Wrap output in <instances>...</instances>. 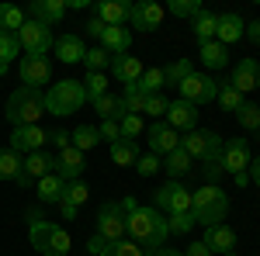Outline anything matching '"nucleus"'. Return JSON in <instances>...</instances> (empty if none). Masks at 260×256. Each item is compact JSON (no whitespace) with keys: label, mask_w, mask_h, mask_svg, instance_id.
Returning <instances> with one entry per match:
<instances>
[{"label":"nucleus","mask_w":260,"mask_h":256,"mask_svg":"<svg viewBox=\"0 0 260 256\" xmlns=\"http://www.w3.org/2000/svg\"><path fill=\"white\" fill-rule=\"evenodd\" d=\"M136 208H139V201H136V197H121V211H125V215H128V211H136Z\"/></svg>","instance_id":"nucleus-60"},{"label":"nucleus","mask_w":260,"mask_h":256,"mask_svg":"<svg viewBox=\"0 0 260 256\" xmlns=\"http://www.w3.org/2000/svg\"><path fill=\"white\" fill-rule=\"evenodd\" d=\"M163 73H167V87H180L184 80L194 73V62H191V59H177V62H170Z\"/></svg>","instance_id":"nucleus-39"},{"label":"nucleus","mask_w":260,"mask_h":256,"mask_svg":"<svg viewBox=\"0 0 260 256\" xmlns=\"http://www.w3.org/2000/svg\"><path fill=\"white\" fill-rule=\"evenodd\" d=\"M136 159H139V145H136V142L118 138V142L111 145V163H115V166H136Z\"/></svg>","instance_id":"nucleus-34"},{"label":"nucleus","mask_w":260,"mask_h":256,"mask_svg":"<svg viewBox=\"0 0 260 256\" xmlns=\"http://www.w3.org/2000/svg\"><path fill=\"white\" fill-rule=\"evenodd\" d=\"M146 97H149V94L142 90L139 83H128V87H125V94H121L125 111H128V115H142V111H146Z\"/></svg>","instance_id":"nucleus-35"},{"label":"nucleus","mask_w":260,"mask_h":256,"mask_svg":"<svg viewBox=\"0 0 260 256\" xmlns=\"http://www.w3.org/2000/svg\"><path fill=\"white\" fill-rule=\"evenodd\" d=\"M118 125H121V138L136 142V138H139V132H142V115H125Z\"/></svg>","instance_id":"nucleus-48"},{"label":"nucleus","mask_w":260,"mask_h":256,"mask_svg":"<svg viewBox=\"0 0 260 256\" xmlns=\"http://www.w3.org/2000/svg\"><path fill=\"white\" fill-rule=\"evenodd\" d=\"M111 77L118 80V83H139V77H142V62H139V56H111Z\"/></svg>","instance_id":"nucleus-23"},{"label":"nucleus","mask_w":260,"mask_h":256,"mask_svg":"<svg viewBox=\"0 0 260 256\" xmlns=\"http://www.w3.org/2000/svg\"><path fill=\"white\" fill-rule=\"evenodd\" d=\"M201 242L215 256H236V232H233L229 225H208Z\"/></svg>","instance_id":"nucleus-20"},{"label":"nucleus","mask_w":260,"mask_h":256,"mask_svg":"<svg viewBox=\"0 0 260 256\" xmlns=\"http://www.w3.org/2000/svg\"><path fill=\"white\" fill-rule=\"evenodd\" d=\"M153 256H184V253H180V249H167V246H163V249H156Z\"/></svg>","instance_id":"nucleus-62"},{"label":"nucleus","mask_w":260,"mask_h":256,"mask_svg":"<svg viewBox=\"0 0 260 256\" xmlns=\"http://www.w3.org/2000/svg\"><path fill=\"white\" fill-rule=\"evenodd\" d=\"M98 236L108 239V242H121V239L128 236L121 201H104V204L98 208Z\"/></svg>","instance_id":"nucleus-6"},{"label":"nucleus","mask_w":260,"mask_h":256,"mask_svg":"<svg viewBox=\"0 0 260 256\" xmlns=\"http://www.w3.org/2000/svg\"><path fill=\"white\" fill-rule=\"evenodd\" d=\"M77 211H80V208H73V204H66V201H59V215L66 218V222H73V218H77Z\"/></svg>","instance_id":"nucleus-58"},{"label":"nucleus","mask_w":260,"mask_h":256,"mask_svg":"<svg viewBox=\"0 0 260 256\" xmlns=\"http://www.w3.org/2000/svg\"><path fill=\"white\" fill-rule=\"evenodd\" d=\"M80 83H83L87 100H98V97H104V94H108V77H104V73H87Z\"/></svg>","instance_id":"nucleus-41"},{"label":"nucleus","mask_w":260,"mask_h":256,"mask_svg":"<svg viewBox=\"0 0 260 256\" xmlns=\"http://www.w3.org/2000/svg\"><path fill=\"white\" fill-rule=\"evenodd\" d=\"M198 56L208 69H225L229 66V49L222 42H205V45H198Z\"/></svg>","instance_id":"nucleus-29"},{"label":"nucleus","mask_w":260,"mask_h":256,"mask_svg":"<svg viewBox=\"0 0 260 256\" xmlns=\"http://www.w3.org/2000/svg\"><path fill=\"white\" fill-rule=\"evenodd\" d=\"M18 42H21V52H28V56H45L52 45H56V35H52V28H45L39 21H24L18 31Z\"/></svg>","instance_id":"nucleus-9"},{"label":"nucleus","mask_w":260,"mask_h":256,"mask_svg":"<svg viewBox=\"0 0 260 256\" xmlns=\"http://www.w3.org/2000/svg\"><path fill=\"white\" fill-rule=\"evenodd\" d=\"M167 107H170V100H167V97H160V94H149V97H146V111H142V115L160 118V115H167Z\"/></svg>","instance_id":"nucleus-50"},{"label":"nucleus","mask_w":260,"mask_h":256,"mask_svg":"<svg viewBox=\"0 0 260 256\" xmlns=\"http://www.w3.org/2000/svg\"><path fill=\"white\" fill-rule=\"evenodd\" d=\"M56 173V153H31V156L21 159V173H18V187H28V184H39L42 177Z\"/></svg>","instance_id":"nucleus-10"},{"label":"nucleus","mask_w":260,"mask_h":256,"mask_svg":"<svg viewBox=\"0 0 260 256\" xmlns=\"http://www.w3.org/2000/svg\"><path fill=\"white\" fill-rule=\"evenodd\" d=\"M215 94H219V80H212L208 73H191L180 83V100H191L194 107L215 100Z\"/></svg>","instance_id":"nucleus-11"},{"label":"nucleus","mask_w":260,"mask_h":256,"mask_svg":"<svg viewBox=\"0 0 260 256\" xmlns=\"http://www.w3.org/2000/svg\"><path fill=\"white\" fill-rule=\"evenodd\" d=\"M167 11H170L174 18H191V21H194L205 7H201L198 0H167Z\"/></svg>","instance_id":"nucleus-44"},{"label":"nucleus","mask_w":260,"mask_h":256,"mask_svg":"<svg viewBox=\"0 0 260 256\" xmlns=\"http://www.w3.org/2000/svg\"><path fill=\"white\" fill-rule=\"evenodd\" d=\"M90 104H94V111L101 115V121H121L128 115V111H125V100L115 97V94H104V97L90 100Z\"/></svg>","instance_id":"nucleus-28"},{"label":"nucleus","mask_w":260,"mask_h":256,"mask_svg":"<svg viewBox=\"0 0 260 256\" xmlns=\"http://www.w3.org/2000/svg\"><path fill=\"white\" fill-rule=\"evenodd\" d=\"M87 194H90V191H87V184H83V180H73V184H66L62 201H66V204H73V208H80L83 201H87Z\"/></svg>","instance_id":"nucleus-47"},{"label":"nucleus","mask_w":260,"mask_h":256,"mask_svg":"<svg viewBox=\"0 0 260 256\" xmlns=\"http://www.w3.org/2000/svg\"><path fill=\"white\" fill-rule=\"evenodd\" d=\"M201 163H205V166H201V177H205V184H219L222 173H225V170H222L219 153H215V156H208V159H201Z\"/></svg>","instance_id":"nucleus-46"},{"label":"nucleus","mask_w":260,"mask_h":256,"mask_svg":"<svg viewBox=\"0 0 260 256\" xmlns=\"http://www.w3.org/2000/svg\"><path fill=\"white\" fill-rule=\"evenodd\" d=\"M101 256H146V253H142V249L136 246V242H132V239H128V242L121 239V242H111V246H108V249H104Z\"/></svg>","instance_id":"nucleus-49"},{"label":"nucleus","mask_w":260,"mask_h":256,"mask_svg":"<svg viewBox=\"0 0 260 256\" xmlns=\"http://www.w3.org/2000/svg\"><path fill=\"white\" fill-rule=\"evenodd\" d=\"M83 66H87V73H104V69L111 66V56H108L101 45H94V49H87V56H83Z\"/></svg>","instance_id":"nucleus-43"},{"label":"nucleus","mask_w":260,"mask_h":256,"mask_svg":"<svg viewBox=\"0 0 260 256\" xmlns=\"http://www.w3.org/2000/svg\"><path fill=\"white\" fill-rule=\"evenodd\" d=\"M24 14H28V21H39L45 28H52L66 18V0H31Z\"/></svg>","instance_id":"nucleus-17"},{"label":"nucleus","mask_w":260,"mask_h":256,"mask_svg":"<svg viewBox=\"0 0 260 256\" xmlns=\"http://www.w3.org/2000/svg\"><path fill=\"white\" fill-rule=\"evenodd\" d=\"M104 28H108V24H104V21L90 18V21H87V28H83V31H87V35H90V39H98V42H101V35H104Z\"/></svg>","instance_id":"nucleus-55"},{"label":"nucleus","mask_w":260,"mask_h":256,"mask_svg":"<svg viewBox=\"0 0 260 256\" xmlns=\"http://www.w3.org/2000/svg\"><path fill=\"white\" fill-rule=\"evenodd\" d=\"M184 256H215V253H212V249H208V246L198 239V242H191V246L184 249Z\"/></svg>","instance_id":"nucleus-56"},{"label":"nucleus","mask_w":260,"mask_h":256,"mask_svg":"<svg viewBox=\"0 0 260 256\" xmlns=\"http://www.w3.org/2000/svg\"><path fill=\"white\" fill-rule=\"evenodd\" d=\"M243 31H246V21H243L240 14H219V18H215V42H222V45L240 42Z\"/></svg>","instance_id":"nucleus-24"},{"label":"nucleus","mask_w":260,"mask_h":256,"mask_svg":"<svg viewBox=\"0 0 260 256\" xmlns=\"http://www.w3.org/2000/svg\"><path fill=\"white\" fill-rule=\"evenodd\" d=\"M45 128L42 125H21L11 132V149L18 153V156H31V153H39L42 145H45Z\"/></svg>","instance_id":"nucleus-13"},{"label":"nucleus","mask_w":260,"mask_h":256,"mask_svg":"<svg viewBox=\"0 0 260 256\" xmlns=\"http://www.w3.org/2000/svg\"><path fill=\"white\" fill-rule=\"evenodd\" d=\"M246 173H250V180H253V184L260 187V156H257V159H250V170H246Z\"/></svg>","instance_id":"nucleus-59"},{"label":"nucleus","mask_w":260,"mask_h":256,"mask_svg":"<svg viewBox=\"0 0 260 256\" xmlns=\"http://www.w3.org/2000/svg\"><path fill=\"white\" fill-rule=\"evenodd\" d=\"M21 159L14 149H0V180H18L21 173Z\"/></svg>","instance_id":"nucleus-38"},{"label":"nucleus","mask_w":260,"mask_h":256,"mask_svg":"<svg viewBox=\"0 0 260 256\" xmlns=\"http://www.w3.org/2000/svg\"><path fill=\"white\" fill-rule=\"evenodd\" d=\"M83 104H87V94H83L80 80H56V83L45 90V115L70 118V115L80 111Z\"/></svg>","instance_id":"nucleus-4"},{"label":"nucleus","mask_w":260,"mask_h":256,"mask_svg":"<svg viewBox=\"0 0 260 256\" xmlns=\"http://www.w3.org/2000/svg\"><path fill=\"white\" fill-rule=\"evenodd\" d=\"M45 142H52L56 145V153H62V149H70L73 142H70V132H62V128H52L49 135H45Z\"/></svg>","instance_id":"nucleus-53"},{"label":"nucleus","mask_w":260,"mask_h":256,"mask_svg":"<svg viewBox=\"0 0 260 256\" xmlns=\"http://www.w3.org/2000/svg\"><path fill=\"white\" fill-rule=\"evenodd\" d=\"M225 83H229V87H236L243 97H246L250 90H257V87H260V62L250 59V56H246V59H240L236 66H233V73H229V80H225Z\"/></svg>","instance_id":"nucleus-15"},{"label":"nucleus","mask_w":260,"mask_h":256,"mask_svg":"<svg viewBox=\"0 0 260 256\" xmlns=\"http://www.w3.org/2000/svg\"><path fill=\"white\" fill-rule=\"evenodd\" d=\"M128 24H132V28H139V31H156V28L163 24V7H160V4H153V0L132 4Z\"/></svg>","instance_id":"nucleus-19"},{"label":"nucleus","mask_w":260,"mask_h":256,"mask_svg":"<svg viewBox=\"0 0 260 256\" xmlns=\"http://www.w3.org/2000/svg\"><path fill=\"white\" fill-rule=\"evenodd\" d=\"M101 49H104L108 56H125V52L132 49V31H128V28H104Z\"/></svg>","instance_id":"nucleus-26"},{"label":"nucleus","mask_w":260,"mask_h":256,"mask_svg":"<svg viewBox=\"0 0 260 256\" xmlns=\"http://www.w3.org/2000/svg\"><path fill=\"white\" fill-rule=\"evenodd\" d=\"M215 100H219L222 111H233V115H236V107H240L246 97H243L236 87H229V83H219V94H215Z\"/></svg>","instance_id":"nucleus-42"},{"label":"nucleus","mask_w":260,"mask_h":256,"mask_svg":"<svg viewBox=\"0 0 260 256\" xmlns=\"http://www.w3.org/2000/svg\"><path fill=\"white\" fill-rule=\"evenodd\" d=\"M83 170H87V159H83L80 149H62V153H56V173H59L66 184H73V180L83 177Z\"/></svg>","instance_id":"nucleus-22"},{"label":"nucleus","mask_w":260,"mask_h":256,"mask_svg":"<svg viewBox=\"0 0 260 256\" xmlns=\"http://www.w3.org/2000/svg\"><path fill=\"white\" fill-rule=\"evenodd\" d=\"M56 59L66 62V66H73V62H83V56H87V45H83L80 35H62V39H56Z\"/></svg>","instance_id":"nucleus-25"},{"label":"nucleus","mask_w":260,"mask_h":256,"mask_svg":"<svg viewBox=\"0 0 260 256\" xmlns=\"http://www.w3.org/2000/svg\"><path fill=\"white\" fill-rule=\"evenodd\" d=\"M128 14H132V4L128 0H98V7H94V18L104 21L108 28H125L128 24Z\"/></svg>","instance_id":"nucleus-18"},{"label":"nucleus","mask_w":260,"mask_h":256,"mask_svg":"<svg viewBox=\"0 0 260 256\" xmlns=\"http://www.w3.org/2000/svg\"><path fill=\"white\" fill-rule=\"evenodd\" d=\"M167 125H170L174 132H191V128H198V107H194L191 100H170V107H167Z\"/></svg>","instance_id":"nucleus-21"},{"label":"nucleus","mask_w":260,"mask_h":256,"mask_svg":"<svg viewBox=\"0 0 260 256\" xmlns=\"http://www.w3.org/2000/svg\"><path fill=\"white\" fill-rule=\"evenodd\" d=\"M21 56V42L18 35H11V31H0V77L11 69V62Z\"/></svg>","instance_id":"nucleus-31"},{"label":"nucleus","mask_w":260,"mask_h":256,"mask_svg":"<svg viewBox=\"0 0 260 256\" xmlns=\"http://www.w3.org/2000/svg\"><path fill=\"white\" fill-rule=\"evenodd\" d=\"M90 0H66V11H83Z\"/></svg>","instance_id":"nucleus-61"},{"label":"nucleus","mask_w":260,"mask_h":256,"mask_svg":"<svg viewBox=\"0 0 260 256\" xmlns=\"http://www.w3.org/2000/svg\"><path fill=\"white\" fill-rule=\"evenodd\" d=\"M191 215L198 225H222L229 215V194L222 191L219 184H205L198 191H191Z\"/></svg>","instance_id":"nucleus-2"},{"label":"nucleus","mask_w":260,"mask_h":256,"mask_svg":"<svg viewBox=\"0 0 260 256\" xmlns=\"http://www.w3.org/2000/svg\"><path fill=\"white\" fill-rule=\"evenodd\" d=\"M98 132H101V142H111V145H115V142L121 138V125L118 121H101Z\"/></svg>","instance_id":"nucleus-52"},{"label":"nucleus","mask_w":260,"mask_h":256,"mask_svg":"<svg viewBox=\"0 0 260 256\" xmlns=\"http://www.w3.org/2000/svg\"><path fill=\"white\" fill-rule=\"evenodd\" d=\"M70 142H73V149H80V153H87V149H94L101 142V132L94 128V125H80L73 135H70Z\"/></svg>","instance_id":"nucleus-36"},{"label":"nucleus","mask_w":260,"mask_h":256,"mask_svg":"<svg viewBox=\"0 0 260 256\" xmlns=\"http://www.w3.org/2000/svg\"><path fill=\"white\" fill-rule=\"evenodd\" d=\"M28 239H31V246H35L42 256H66L70 249H73L66 229H59L56 222H45V218H39V215H31Z\"/></svg>","instance_id":"nucleus-5"},{"label":"nucleus","mask_w":260,"mask_h":256,"mask_svg":"<svg viewBox=\"0 0 260 256\" xmlns=\"http://www.w3.org/2000/svg\"><path fill=\"white\" fill-rule=\"evenodd\" d=\"M198 222L191 211H180V215H167V229H170V236H187L191 229H194Z\"/></svg>","instance_id":"nucleus-45"},{"label":"nucleus","mask_w":260,"mask_h":256,"mask_svg":"<svg viewBox=\"0 0 260 256\" xmlns=\"http://www.w3.org/2000/svg\"><path fill=\"white\" fill-rule=\"evenodd\" d=\"M24 21H28V14L21 11L18 4H0V31H11V35H18Z\"/></svg>","instance_id":"nucleus-32"},{"label":"nucleus","mask_w":260,"mask_h":256,"mask_svg":"<svg viewBox=\"0 0 260 256\" xmlns=\"http://www.w3.org/2000/svg\"><path fill=\"white\" fill-rule=\"evenodd\" d=\"M35 191H39V201L42 204H59L62 194H66V180L59 173H49V177H42L35 184Z\"/></svg>","instance_id":"nucleus-27"},{"label":"nucleus","mask_w":260,"mask_h":256,"mask_svg":"<svg viewBox=\"0 0 260 256\" xmlns=\"http://www.w3.org/2000/svg\"><path fill=\"white\" fill-rule=\"evenodd\" d=\"M42 115H45V94L42 90H31V87H18L7 97V107H4V118L11 121L14 128H21V125H39Z\"/></svg>","instance_id":"nucleus-3"},{"label":"nucleus","mask_w":260,"mask_h":256,"mask_svg":"<svg viewBox=\"0 0 260 256\" xmlns=\"http://www.w3.org/2000/svg\"><path fill=\"white\" fill-rule=\"evenodd\" d=\"M125 225H128L132 242H136L146 256H153L156 249L167 246V236H170V229H167V215H160L156 208H142V204H139L136 211L125 215Z\"/></svg>","instance_id":"nucleus-1"},{"label":"nucleus","mask_w":260,"mask_h":256,"mask_svg":"<svg viewBox=\"0 0 260 256\" xmlns=\"http://www.w3.org/2000/svg\"><path fill=\"white\" fill-rule=\"evenodd\" d=\"M180 149L191 159H208L215 153H222V138L212 128H191V132L180 135Z\"/></svg>","instance_id":"nucleus-8"},{"label":"nucleus","mask_w":260,"mask_h":256,"mask_svg":"<svg viewBox=\"0 0 260 256\" xmlns=\"http://www.w3.org/2000/svg\"><path fill=\"white\" fill-rule=\"evenodd\" d=\"M146 142H149V153L153 156H167V153H174L180 149V135L167 125V121H156V125H149V132H146Z\"/></svg>","instance_id":"nucleus-16"},{"label":"nucleus","mask_w":260,"mask_h":256,"mask_svg":"<svg viewBox=\"0 0 260 256\" xmlns=\"http://www.w3.org/2000/svg\"><path fill=\"white\" fill-rule=\"evenodd\" d=\"M236 121H240L246 132H260V107L253 100H243L240 107H236Z\"/></svg>","instance_id":"nucleus-37"},{"label":"nucleus","mask_w":260,"mask_h":256,"mask_svg":"<svg viewBox=\"0 0 260 256\" xmlns=\"http://www.w3.org/2000/svg\"><path fill=\"white\" fill-rule=\"evenodd\" d=\"M215 18H219V14L201 11L198 18L191 21V28H194V42H198V45H205V42H215Z\"/></svg>","instance_id":"nucleus-33"},{"label":"nucleus","mask_w":260,"mask_h":256,"mask_svg":"<svg viewBox=\"0 0 260 256\" xmlns=\"http://www.w3.org/2000/svg\"><path fill=\"white\" fill-rule=\"evenodd\" d=\"M160 166H163V170H167L174 180H177V177H184L187 170H194V159L187 156L184 149H174V153H167V156L160 159Z\"/></svg>","instance_id":"nucleus-30"},{"label":"nucleus","mask_w":260,"mask_h":256,"mask_svg":"<svg viewBox=\"0 0 260 256\" xmlns=\"http://www.w3.org/2000/svg\"><path fill=\"white\" fill-rule=\"evenodd\" d=\"M108 246H111V242H108V239H101L98 232H94V236L87 239V253H94V256H101L104 249H108Z\"/></svg>","instance_id":"nucleus-54"},{"label":"nucleus","mask_w":260,"mask_h":256,"mask_svg":"<svg viewBox=\"0 0 260 256\" xmlns=\"http://www.w3.org/2000/svg\"><path fill=\"white\" fill-rule=\"evenodd\" d=\"M136 170H139V177H153V173L160 170V156H153V153L139 156L136 159Z\"/></svg>","instance_id":"nucleus-51"},{"label":"nucleus","mask_w":260,"mask_h":256,"mask_svg":"<svg viewBox=\"0 0 260 256\" xmlns=\"http://www.w3.org/2000/svg\"><path fill=\"white\" fill-rule=\"evenodd\" d=\"M243 39H250V42H257V45H260V18L246 24V31H243Z\"/></svg>","instance_id":"nucleus-57"},{"label":"nucleus","mask_w":260,"mask_h":256,"mask_svg":"<svg viewBox=\"0 0 260 256\" xmlns=\"http://www.w3.org/2000/svg\"><path fill=\"white\" fill-rule=\"evenodd\" d=\"M233 180H236V187H246V184H250V173H236Z\"/></svg>","instance_id":"nucleus-63"},{"label":"nucleus","mask_w":260,"mask_h":256,"mask_svg":"<svg viewBox=\"0 0 260 256\" xmlns=\"http://www.w3.org/2000/svg\"><path fill=\"white\" fill-rule=\"evenodd\" d=\"M219 159H222V170H225V173H233V177L250 170V149H246V142H243V138H229V142H222Z\"/></svg>","instance_id":"nucleus-14"},{"label":"nucleus","mask_w":260,"mask_h":256,"mask_svg":"<svg viewBox=\"0 0 260 256\" xmlns=\"http://www.w3.org/2000/svg\"><path fill=\"white\" fill-rule=\"evenodd\" d=\"M153 208L160 215H180V211H191V191L177 184V180H167L160 191L153 194Z\"/></svg>","instance_id":"nucleus-7"},{"label":"nucleus","mask_w":260,"mask_h":256,"mask_svg":"<svg viewBox=\"0 0 260 256\" xmlns=\"http://www.w3.org/2000/svg\"><path fill=\"white\" fill-rule=\"evenodd\" d=\"M18 73L24 87L42 90V83H52V62H49V56H21Z\"/></svg>","instance_id":"nucleus-12"},{"label":"nucleus","mask_w":260,"mask_h":256,"mask_svg":"<svg viewBox=\"0 0 260 256\" xmlns=\"http://www.w3.org/2000/svg\"><path fill=\"white\" fill-rule=\"evenodd\" d=\"M139 87L146 90V94H160L163 87H167V73H163V66H153V69H142Z\"/></svg>","instance_id":"nucleus-40"}]
</instances>
